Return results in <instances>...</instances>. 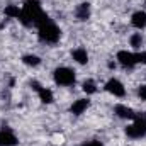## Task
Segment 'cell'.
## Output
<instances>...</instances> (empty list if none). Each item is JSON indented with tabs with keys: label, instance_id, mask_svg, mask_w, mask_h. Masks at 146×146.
Listing matches in <instances>:
<instances>
[{
	"label": "cell",
	"instance_id": "cell-1",
	"mask_svg": "<svg viewBox=\"0 0 146 146\" xmlns=\"http://www.w3.org/2000/svg\"><path fill=\"white\" fill-rule=\"evenodd\" d=\"M22 15H21V22L26 27H37L41 26L49 15L42 10L41 3L37 0H24L22 3Z\"/></svg>",
	"mask_w": 146,
	"mask_h": 146
},
{
	"label": "cell",
	"instance_id": "cell-2",
	"mask_svg": "<svg viewBox=\"0 0 146 146\" xmlns=\"http://www.w3.org/2000/svg\"><path fill=\"white\" fill-rule=\"evenodd\" d=\"M36 29H37L39 39H41L42 42H46V44H56V42L60 41V37H61L60 27L54 24V21H53L51 17H48L41 26H37Z\"/></svg>",
	"mask_w": 146,
	"mask_h": 146
},
{
	"label": "cell",
	"instance_id": "cell-3",
	"mask_svg": "<svg viewBox=\"0 0 146 146\" xmlns=\"http://www.w3.org/2000/svg\"><path fill=\"white\" fill-rule=\"evenodd\" d=\"M126 136L133 138V139L145 138L146 136V112L136 114V117L133 119V124H129L126 127Z\"/></svg>",
	"mask_w": 146,
	"mask_h": 146
},
{
	"label": "cell",
	"instance_id": "cell-4",
	"mask_svg": "<svg viewBox=\"0 0 146 146\" xmlns=\"http://www.w3.org/2000/svg\"><path fill=\"white\" fill-rule=\"evenodd\" d=\"M53 80L60 87H72L76 82V73H75V70L68 68V66H58L53 72Z\"/></svg>",
	"mask_w": 146,
	"mask_h": 146
},
{
	"label": "cell",
	"instance_id": "cell-5",
	"mask_svg": "<svg viewBox=\"0 0 146 146\" xmlns=\"http://www.w3.org/2000/svg\"><path fill=\"white\" fill-rule=\"evenodd\" d=\"M117 61H119V65L122 66V68H126V70H133L136 65H138V60H136V53H131V51H127V49H121V51H117Z\"/></svg>",
	"mask_w": 146,
	"mask_h": 146
},
{
	"label": "cell",
	"instance_id": "cell-6",
	"mask_svg": "<svg viewBox=\"0 0 146 146\" xmlns=\"http://www.w3.org/2000/svg\"><path fill=\"white\" fill-rule=\"evenodd\" d=\"M17 145H19V138L15 136V133L9 126H3L0 129V146H17Z\"/></svg>",
	"mask_w": 146,
	"mask_h": 146
},
{
	"label": "cell",
	"instance_id": "cell-7",
	"mask_svg": "<svg viewBox=\"0 0 146 146\" xmlns=\"http://www.w3.org/2000/svg\"><path fill=\"white\" fill-rule=\"evenodd\" d=\"M106 90L109 92L110 95H114V97H124V95H126V87H124L122 82L117 80V78H110V80H107Z\"/></svg>",
	"mask_w": 146,
	"mask_h": 146
},
{
	"label": "cell",
	"instance_id": "cell-8",
	"mask_svg": "<svg viewBox=\"0 0 146 146\" xmlns=\"http://www.w3.org/2000/svg\"><path fill=\"white\" fill-rule=\"evenodd\" d=\"M90 14H92V7H90V3L88 2H82V3H78L76 5V9H75V17H76V21H88L90 19Z\"/></svg>",
	"mask_w": 146,
	"mask_h": 146
},
{
	"label": "cell",
	"instance_id": "cell-9",
	"mask_svg": "<svg viewBox=\"0 0 146 146\" xmlns=\"http://www.w3.org/2000/svg\"><path fill=\"white\" fill-rule=\"evenodd\" d=\"M114 114H115L119 119H127V121H133V119L136 117V112L131 109V107L124 106V104H117V106L114 107Z\"/></svg>",
	"mask_w": 146,
	"mask_h": 146
},
{
	"label": "cell",
	"instance_id": "cell-10",
	"mask_svg": "<svg viewBox=\"0 0 146 146\" xmlns=\"http://www.w3.org/2000/svg\"><path fill=\"white\" fill-rule=\"evenodd\" d=\"M131 26L138 31H143L146 27V12L145 10H136L131 15Z\"/></svg>",
	"mask_w": 146,
	"mask_h": 146
},
{
	"label": "cell",
	"instance_id": "cell-11",
	"mask_svg": "<svg viewBox=\"0 0 146 146\" xmlns=\"http://www.w3.org/2000/svg\"><path fill=\"white\" fill-rule=\"evenodd\" d=\"M90 107V100L88 99H78V100H75L72 104V107H70V112H72L73 115H80V114H83L85 110Z\"/></svg>",
	"mask_w": 146,
	"mask_h": 146
},
{
	"label": "cell",
	"instance_id": "cell-12",
	"mask_svg": "<svg viewBox=\"0 0 146 146\" xmlns=\"http://www.w3.org/2000/svg\"><path fill=\"white\" fill-rule=\"evenodd\" d=\"M72 58L78 63V65H87L88 63V53H87V49L85 48H75L72 51Z\"/></svg>",
	"mask_w": 146,
	"mask_h": 146
},
{
	"label": "cell",
	"instance_id": "cell-13",
	"mask_svg": "<svg viewBox=\"0 0 146 146\" xmlns=\"http://www.w3.org/2000/svg\"><path fill=\"white\" fill-rule=\"evenodd\" d=\"M37 92V97H39V100L42 102V104H53V100H54V95H53V92L49 90V88H46V87H39L36 90Z\"/></svg>",
	"mask_w": 146,
	"mask_h": 146
},
{
	"label": "cell",
	"instance_id": "cell-14",
	"mask_svg": "<svg viewBox=\"0 0 146 146\" xmlns=\"http://www.w3.org/2000/svg\"><path fill=\"white\" fill-rule=\"evenodd\" d=\"M5 15H7L9 19H19V21H21L22 9H21L19 5H14V3H10V5H7V7H5Z\"/></svg>",
	"mask_w": 146,
	"mask_h": 146
},
{
	"label": "cell",
	"instance_id": "cell-15",
	"mask_svg": "<svg viewBox=\"0 0 146 146\" xmlns=\"http://www.w3.org/2000/svg\"><path fill=\"white\" fill-rule=\"evenodd\" d=\"M22 63L26 66H39L41 65V58L36 54H24L22 56Z\"/></svg>",
	"mask_w": 146,
	"mask_h": 146
},
{
	"label": "cell",
	"instance_id": "cell-16",
	"mask_svg": "<svg viewBox=\"0 0 146 146\" xmlns=\"http://www.w3.org/2000/svg\"><path fill=\"white\" fill-rule=\"evenodd\" d=\"M82 90H83L87 95L95 94V92H97V83H95L94 80H85V82H83V85H82Z\"/></svg>",
	"mask_w": 146,
	"mask_h": 146
},
{
	"label": "cell",
	"instance_id": "cell-17",
	"mask_svg": "<svg viewBox=\"0 0 146 146\" xmlns=\"http://www.w3.org/2000/svg\"><path fill=\"white\" fill-rule=\"evenodd\" d=\"M129 42H131V46L134 48V49H139L141 46H143V36H141V33H134L131 39H129Z\"/></svg>",
	"mask_w": 146,
	"mask_h": 146
},
{
	"label": "cell",
	"instance_id": "cell-18",
	"mask_svg": "<svg viewBox=\"0 0 146 146\" xmlns=\"http://www.w3.org/2000/svg\"><path fill=\"white\" fill-rule=\"evenodd\" d=\"M136 60H138V63H141V65H146V51L136 53Z\"/></svg>",
	"mask_w": 146,
	"mask_h": 146
},
{
	"label": "cell",
	"instance_id": "cell-19",
	"mask_svg": "<svg viewBox=\"0 0 146 146\" xmlns=\"http://www.w3.org/2000/svg\"><path fill=\"white\" fill-rule=\"evenodd\" d=\"M138 95H139V99H141V100H146V83H145V85H141V87L138 88Z\"/></svg>",
	"mask_w": 146,
	"mask_h": 146
},
{
	"label": "cell",
	"instance_id": "cell-20",
	"mask_svg": "<svg viewBox=\"0 0 146 146\" xmlns=\"http://www.w3.org/2000/svg\"><path fill=\"white\" fill-rule=\"evenodd\" d=\"M82 146H104L100 141H97V139H92V141H85Z\"/></svg>",
	"mask_w": 146,
	"mask_h": 146
}]
</instances>
